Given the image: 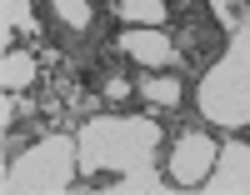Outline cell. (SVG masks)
Listing matches in <instances>:
<instances>
[{
    "label": "cell",
    "instance_id": "7a4b0ae2",
    "mask_svg": "<svg viewBox=\"0 0 250 195\" xmlns=\"http://www.w3.org/2000/svg\"><path fill=\"white\" fill-rule=\"evenodd\" d=\"M70 155H75V140L65 135H50V140H35L25 155H20L5 180H0V190H65L70 185Z\"/></svg>",
    "mask_w": 250,
    "mask_h": 195
},
{
    "label": "cell",
    "instance_id": "ba28073f",
    "mask_svg": "<svg viewBox=\"0 0 250 195\" xmlns=\"http://www.w3.org/2000/svg\"><path fill=\"white\" fill-rule=\"evenodd\" d=\"M180 80L175 75H145L140 80V100H150V105H170V110H175V105H180Z\"/></svg>",
    "mask_w": 250,
    "mask_h": 195
},
{
    "label": "cell",
    "instance_id": "8fae6325",
    "mask_svg": "<svg viewBox=\"0 0 250 195\" xmlns=\"http://www.w3.org/2000/svg\"><path fill=\"white\" fill-rule=\"evenodd\" d=\"M105 100H110V105L130 100V80H125V75H105Z\"/></svg>",
    "mask_w": 250,
    "mask_h": 195
},
{
    "label": "cell",
    "instance_id": "3957f363",
    "mask_svg": "<svg viewBox=\"0 0 250 195\" xmlns=\"http://www.w3.org/2000/svg\"><path fill=\"white\" fill-rule=\"evenodd\" d=\"M215 160H220V145L205 135V130H190V135H180L175 150H170V180L175 185H205Z\"/></svg>",
    "mask_w": 250,
    "mask_h": 195
},
{
    "label": "cell",
    "instance_id": "52a82bcc",
    "mask_svg": "<svg viewBox=\"0 0 250 195\" xmlns=\"http://www.w3.org/2000/svg\"><path fill=\"white\" fill-rule=\"evenodd\" d=\"M115 15L130 20V25H165L170 5L165 0H115Z\"/></svg>",
    "mask_w": 250,
    "mask_h": 195
},
{
    "label": "cell",
    "instance_id": "8992f818",
    "mask_svg": "<svg viewBox=\"0 0 250 195\" xmlns=\"http://www.w3.org/2000/svg\"><path fill=\"white\" fill-rule=\"evenodd\" d=\"M0 80H5V90H30V85H35V55L30 50H5Z\"/></svg>",
    "mask_w": 250,
    "mask_h": 195
},
{
    "label": "cell",
    "instance_id": "5b68a950",
    "mask_svg": "<svg viewBox=\"0 0 250 195\" xmlns=\"http://www.w3.org/2000/svg\"><path fill=\"white\" fill-rule=\"evenodd\" d=\"M205 185L210 190H250V150L245 145H225L215 170L205 175Z\"/></svg>",
    "mask_w": 250,
    "mask_h": 195
},
{
    "label": "cell",
    "instance_id": "7c38bea8",
    "mask_svg": "<svg viewBox=\"0 0 250 195\" xmlns=\"http://www.w3.org/2000/svg\"><path fill=\"white\" fill-rule=\"evenodd\" d=\"M235 5H240V0H215V10H220L225 20H230V10H235Z\"/></svg>",
    "mask_w": 250,
    "mask_h": 195
},
{
    "label": "cell",
    "instance_id": "9c48e42d",
    "mask_svg": "<svg viewBox=\"0 0 250 195\" xmlns=\"http://www.w3.org/2000/svg\"><path fill=\"white\" fill-rule=\"evenodd\" d=\"M50 5H55V15L65 20L70 30H85L90 25V0H50Z\"/></svg>",
    "mask_w": 250,
    "mask_h": 195
},
{
    "label": "cell",
    "instance_id": "30bf717a",
    "mask_svg": "<svg viewBox=\"0 0 250 195\" xmlns=\"http://www.w3.org/2000/svg\"><path fill=\"white\" fill-rule=\"evenodd\" d=\"M30 30V0H5V30Z\"/></svg>",
    "mask_w": 250,
    "mask_h": 195
},
{
    "label": "cell",
    "instance_id": "277c9868",
    "mask_svg": "<svg viewBox=\"0 0 250 195\" xmlns=\"http://www.w3.org/2000/svg\"><path fill=\"white\" fill-rule=\"evenodd\" d=\"M115 45L130 55L135 65H145V70H160V65H175V60H180L175 40L165 35L160 25H130V30H120V35H115Z\"/></svg>",
    "mask_w": 250,
    "mask_h": 195
},
{
    "label": "cell",
    "instance_id": "6da1fadb",
    "mask_svg": "<svg viewBox=\"0 0 250 195\" xmlns=\"http://www.w3.org/2000/svg\"><path fill=\"white\" fill-rule=\"evenodd\" d=\"M150 145H155V125H145V120H120V115H110V120H90L85 125V135H80V170H105V165H145V160H135V150L140 155H150Z\"/></svg>",
    "mask_w": 250,
    "mask_h": 195
}]
</instances>
